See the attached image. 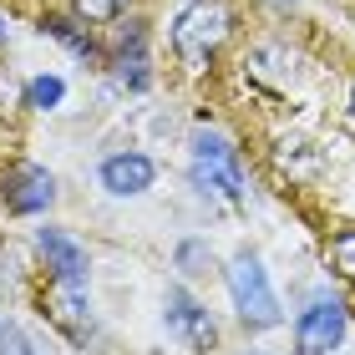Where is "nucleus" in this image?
Here are the masks:
<instances>
[{"label":"nucleus","mask_w":355,"mask_h":355,"mask_svg":"<svg viewBox=\"0 0 355 355\" xmlns=\"http://www.w3.org/2000/svg\"><path fill=\"white\" fill-rule=\"evenodd\" d=\"M330 269L355 284V229H345V234L330 239Z\"/></svg>","instance_id":"f8f14e48"},{"label":"nucleus","mask_w":355,"mask_h":355,"mask_svg":"<svg viewBox=\"0 0 355 355\" xmlns=\"http://www.w3.org/2000/svg\"><path fill=\"white\" fill-rule=\"evenodd\" d=\"M345 340V310L340 304H310L295 325V350L300 355H325Z\"/></svg>","instance_id":"39448f33"},{"label":"nucleus","mask_w":355,"mask_h":355,"mask_svg":"<svg viewBox=\"0 0 355 355\" xmlns=\"http://www.w3.org/2000/svg\"><path fill=\"white\" fill-rule=\"evenodd\" d=\"M46 315H51V325H61L76 345H87V340H92V315H87V295H82V284L56 279L51 289H46Z\"/></svg>","instance_id":"423d86ee"},{"label":"nucleus","mask_w":355,"mask_h":355,"mask_svg":"<svg viewBox=\"0 0 355 355\" xmlns=\"http://www.w3.org/2000/svg\"><path fill=\"white\" fill-rule=\"evenodd\" d=\"M350 107H355V92H350Z\"/></svg>","instance_id":"a211bd4d"},{"label":"nucleus","mask_w":355,"mask_h":355,"mask_svg":"<svg viewBox=\"0 0 355 355\" xmlns=\"http://www.w3.org/2000/svg\"><path fill=\"white\" fill-rule=\"evenodd\" d=\"M178 269L183 274H208L214 269V254H208L198 239H188V244H178Z\"/></svg>","instance_id":"2eb2a0df"},{"label":"nucleus","mask_w":355,"mask_h":355,"mask_svg":"<svg viewBox=\"0 0 355 355\" xmlns=\"http://www.w3.org/2000/svg\"><path fill=\"white\" fill-rule=\"evenodd\" d=\"M6 31H10V26H6V21H0V41H6Z\"/></svg>","instance_id":"dca6fc26"},{"label":"nucleus","mask_w":355,"mask_h":355,"mask_svg":"<svg viewBox=\"0 0 355 355\" xmlns=\"http://www.w3.org/2000/svg\"><path fill=\"white\" fill-rule=\"evenodd\" d=\"M229 36H234V10L223 0H193L173 21V51L188 71H203Z\"/></svg>","instance_id":"f257e3e1"},{"label":"nucleus","mask_w":355,"mask_h":355,"mask_svg":"<svg viewBox=\"0 0 355 355\" xmlns=\"http://www.w3.org/2000/svg\"><path fill=\"white\" fill-rule=\"evenodd\" d=\"M41 31H46V36H56L71 56H82V61H96V56H102V51H96V41H92V31H87V21H82L76 10H71V15H46Z\"/></svg>","instance_id":"9d476101"},{"label":"nucleus","mask_w":355,"mask_h":355,"mask_svg":"<svg viewBox=\"0 0 355 355\" xmlns=\"http://www.w3.org/2000/svg\"><path fill=\"white\" fill-rule=\"evenodd\" d=\"M274 163H279L284 173H295V178H315L320 173V153L304 137H284L279 148H274Z\"/></svg>","instance_id":"9b49d317"},{"label":"nucleus","mask_w":355,"mask_h":355,"mask_svg":"<svg viewBox=\"0 0 355 355\" xmlns=\"http://www.w3.org/2000/svg\"><path fill=\"white\" fill-rule=\"evenodd\" d=\"M36 249H41L46 269H51V279H71V284H82V279H87V249L76 244L71 234H61V229H41V234H36Z\"/></svg>","instance_id":"0eeeda50"},{"label":"nucleus","mask_w":355,"mask_h":355,"mask_svg":"<svg viewBox=\"0 0 355 355\" xmlns=\"http://www.w3.org/2000/svg\"><path fill=\"white\" fill-rule=\"evenodd\" d=\"M0 355H26V350H0Z\"/></svg>","instance_id":"f3484780"},{"label":"nucleus","mask_w":355,"mask_h":355,"mask_svg":"<svg viewBox=\"0 0 355 355\" xmlns=\"http://www.w3.org/2000/svg\"><path fill=\"white\" fill-rule=\"evenodd\" d=\"M193 183L203 193H218V198H244V168H239V157L229 148V137L218 132H198L193 137Z\"/></svg>","instance_id":"7ed1b4c3"},{"label":"nucleus","mask_w":355,"mask_h":355,"mask_svg":"<svg viewBox=\"0 0 355 355\" xmlns=\"http://www.w3.org/2000/svg\"><path fill=\"white\" fill-rule=\"evenodd\" d=\"M229 295H234L239 320H244L249 330H269V325L284 320L279 300H274V289H269V274H264V264L254 259V254H239L229 264Z\"/></svg>","instance_id":"f03ea898"},{"label":"nucleus","mask_w":355,"mask_h":355,"mask_svg":"<svg viewBox=\"0 0 355 355\" xmlns=\"http://www.w3.org/2000/svg\"><path fill=\"white\" fill-rule=\"evenodd\" d=\"M71 10L82 15L87 26H107V21H117L127 10V0H71Z\"/></svg>","instance_id":"ddd939ff"},{"label":"nucleus","mask_w":355,"mask_h":355,"mask_svg":"<svg viewBox=\"0 0 355 355\" xmlns=\"http://www.w3.org/2000/svg\"><path fill=\"white\" fill-rule=\"evenodd\" d=\"M168 330L178 340H188L193 350H214V340H218L214 315H208L188 289H168Z\"/></svg>","instance_id":"20e7f679"},{"label":"nucleus","mask_w":355,"mask_h":355,"mask_svg":"<svg viewBox=\"0 0 355 355\" xmlns=\"http://www.w3.org/2000/svg\"><path fill=\"white\" fill-rule=\"evenodd\" d=\"M153 183V163L142 153H117L102 163V188L117 193V198H132V193H142Z\"/></svg>","instance_id":"1a4fd4ad"},{"label":"nucleus","mask_w":355,"mask_h":355,"mask_svg":"<svg viewBox=\"0 0 355 355\" xmlns=\"http://www.w3.org/2000/svg\"><path fill=\"white\" fill-rule=\"evenodd\" d=\"M61 96H67V87H61V76H36V82L26 87V102H31V107H41V112H46V107H56Z\"/></svg>","instance_id":"4468645a"},{"label":"nucleus","mask_w":355,"mask_h":355,"mask_svg":"<svg viewBox=\"0 0 355 355\" xmlns=\"http://www.w3.org/2000/svg\"><path fill=\"white\" fill-rule=\"evenodd\" d=\"M56 198V183H51V173L46 168H15L6 178V203L15 208V214H41V208H51Z\"/></svg>","instance_id":"6e6552de"}]
</instances>
